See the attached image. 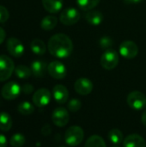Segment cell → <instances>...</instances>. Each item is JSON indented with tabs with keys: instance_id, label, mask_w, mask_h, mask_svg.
<instances>
[{
	"instance_id": "cell-30",
	"label": "cell",
	"mask_w": 146,
	"mask_h": 147,
	"mask_svg": "<svg viewBox=\"0 0 146 147\" xmlns=\"http://www.w3.org/2000/svg\"><path fill=\"white\" fill-rule=\"evenodd\" d=\"M113 44L112 42V40H110L109 38L108 37H103L101 40H100V45L102 48H105V49H109L108 47H111Z\"/></svg>"
},
{
	"instance_id": "cell-1",
	"label": "cell",
	"mask_w": 146,
	"mask_h": 147,
	"mask_svg": "<svg viewBox=\"0 0 146 147\" xmlns=\"http://www.w3.org/2000/svg\"><path fill=\"white\" fill-rule=\"evenodd\" d=\"M49 53L57 58H68L73 51V43L69 36L65 34H56L52 35L47 44Z\"/></svg>"
},
{
	"instance_id": "cell-4",
	"label": "cell",
	"mask_w": 146,
	"mask_h": 147,
	"mask_svg": "<svg viewBox=\"0 0 146 147\" xmlns=\"http://www.w3.org/2000/svg\"><path fill=\"white\" fill-rule=\"evenodd\" d=\"M14 71L15 65L13 60L6 55H0V82L8 80Z\"/></svg>"
},
{
	"instance_id": "cell-2",
	"label": "cell",
	"mask_w": 146,
	"mask_h": 147,
	"mask_svg": "<svg viewBox=\"0 0 146 147\" xmlns=\"http://www.w3.org/2000/svg\"><path fill=\"white\" fill-rule=\"evenodd\" d=\"M84 138V132L79 126L69 127L65 134V141L70 146H77L82 143Z\"/></svg>"
},
{
	"instance_id": "cell-21",
	"label": "cell",
	"mask_w": 146,
	"mask_h": 147,
	"mask_svg": "<svg viewBox=\"0 0 146 147\" xmlns=\"http://www.w3.org/2000/svg\"><path fill=\"white\" fill-rule=\"evenodd\" d=\"M12 127V119L6 112H0V130L8 132Z\"/></svg>"
},
{
	"instance_id": "cell-8",
	"label": "cell",
	"mask_w": 146,
	"mask_h": 147,
	"mask_svg": "<svg viewBox=\"0 0 146 147\" xmlns=\"http://www.w3.org/2000/svg\"><path fill=\"white\" fill-rule=\"evenodd\" d=\"M120 54L127 59H134L139 53V47L137 44L132 40H125L120 46Z\"/></svg>"
},
{
	"instance_id": "cell-12",
	"label": "cell",
	"mask_w": 146,
	"mask_h": 147,
	"mask_svg": "<svg viewBox=\"0 0 146 147\" xmlns=\"http://www.w3.org/2000/svg\"><path fill=\"white\" fill-rule=\"evenodd\" d=\"M6 47L9 52V53L15 57V58H20L24 53V47L20 40L11 37L7 40Z\"/></svg>"
},
{
	"instance_id": "cell-14",
	"label": "cell",
	"mask_w": 146,
	"mask_h": 147,
	"mask_svg": "<svg viewBox=\"0 0 146 147\" xmlns=\"http://www.w3.org/2000/svg\"><path fill=\"white\" fill-rule=\"evenodd\" d=\"M52 95L55 101L59 104H64L68 101L69 92L65 86L62 84H57L53 87Z\"/></svg>"
},
{
	"instance_id": "cell-26",
	"label": "cell",
	"mask_w": 146,
	"mask_h": 147,
	"mask_svg": "<svg viewBox=\"0 0 146 147\" xmlns=\"http://www.w3.org/2000/svg\"><path fill=\"white\" fill-rule=\"evenodd\" d=\"M17 110L22 115H29L34 113V107L32 103L28 102H22L18 105Z\"/></svg>"
},
{
	"instance_id": "cell-15",
	"label": "cell",
	"mask_w": 146,
	"mask_h": 147,
	"mask_svg": "<svg viewBox=\"0 0 146 147\" xmlns=\"http://www.w3.org/2000/svg\"><path fill=\"white\" fill-rule=\"evenodd\" d=\"M123 146L124 147H146V142L142 136L133 134L125 138Z\"/></svg>"
},
{
	"instance_id": "cell-23",
	"label": "cell",
	"mask_w": 146,
	"mask_h": 147,
	"mask_svg": "<svg viewBox=\"0 0 146 147\" xmlns=\"http://www.w3.org/2000/svg\"><path fill=\"white\" fill-rule=\"evenodd\" d=\"M108 139L114 145H120L124 140L123 134L118 128H113V129H111L109 131V133H108Z\"/></svg>"
},
{
	"instance_id": "cell-9",
	"label": "cell",
	"mask_w": 146,
	"mask_h": 147,
	"mask_svg": "<svg viewBox=\"0 0 146 147\" xmlns=\"http://www.w3.org/2000/svg\"><path fill=\"white\" fill-rule=\"evenodd\" d=\"M47 71L49 75L54 79H63L67 74L65 65L60 61H52L47 66Z\"/></svg>"
},
{
	"instance_id": "cell-27",
	"label": "cell",
	"mask_w": 146,
	"mask_h": 147,
	"mask_svg": "<svg viewBox=\"0 0 146 147\" xmlns=\"http://www.w3.org/2000/svg\"><path fill=\"white\" fill-rule=\"evenodd\" d=\"M26 139L22 134H15L11 136L9 144L13 147H22L25 144Z\"/></svg>"
},
{
	"instance_id": "cell-19",
	"label": "cell",
	"mask_w": 146,
	"mask_h": 147,
	"mask_svg": "<svg viewBox=\"0 0 146 147\" xmlns=\"http://www.w3.org/2000/svg\"><path fill=\"white\" fill-rule=\"evenodd\" d=\"M30 48L34 54L39 56L43 55L46 51V44L43 42V40L40 39H34V40H32V42L30 43Z\"/></svg>"
},
{
	"instance_id": "cell-31",
	"label": "cell",
	"mask_w": 146,
	"mask_h": 147,
	"mask_svg": "<svg viewBox=\"0 0 146 147\" xmlns=\"http://www.w3.org/2000/svg\"><path fill=\"white\" fill-rule=\"evenodd\" d=\"M34 91V87L30 84H25L22 87V92H23L26 95H29Z\"/></svg>"
},
{
	"instance_id": "cell-25",
	"label": "cell",
	"mask_w": 146,
	"mask_h": 147,
	"mask_svg": "<svg viewBox=\"0 0 146 147\" xmlns=\"http://www.w3.org/2000/svg\"><path fill=\"white\" fill-rule=\"evenodd\" d=\"M101 0H77V6L84 11H89L98 5Z\"/></svg>"
},
{
	"instance_id": "cell-24",
	"label": "cell",
	"mask_w": 146,
	"mask_h": 147,
	"mask_svg": "<svg viewBox=\"0 0 146 147\" xmlns=\"http://www.w3.org/2000/svg\"><path fill=\"white\" fill-rule=\"evenodd\" d=\"M84 147H106V143L101 136L92 135L87 140Z\"/></svg>"
},
{
	"instance_id": "cell-11",
	"label": "cell",
	"mask_w": 146,
	"mask_h": 147,
	"mask_svg": "<svg viewBox=\"0 0 146 147\" xmlns=\"http://www.w3.org/2000/svg\"><path fill=\"white\" fill-rule=\"evenodd\" d=\"M50 101H51V93L46 88L39 89L33 95V102L36 107L43 108L46 106L50 102Z\"/></svg>"
},
{
	"instance_id": "cell-36",
	"label": "cell",
	"mask_w": 146,
	"mask_h": 147,
	"mask_svg": "<svg viewBox=\"0 0 146 147\" xmlns=\"http://www.w3.org/2000/svg\"><path fill=\"white\" fill-rule=\"evenodd\" d=\"M59 147H65V146H59Z\"/></svg>"
},
{
	"instance_id": "cell-32",
	"label": "cell",
	"mask_w": 146,
	"mask_h": 147,
	"mask_svg": "<svg viewBox=\"0 0 146 147\" xmlns=\"http://www.w3.org/2000/svg\"><path fill=\"white\" fill-rule=\"evenodd\" d=\"M7 146V139L4 135L0 134V147Z\"/></svg>"
},
{
	"instance_id": "cell-35",
	"label": "cell",
	"mask_w": 146,
	"mask_h": 147,
	"mask_svg": "<svg viewBox=\"0 0 146 147\" xmlns=\"http://www.w3.org/2000/svg\"><path fill=\"white\" fill-rule=\"evenodd\" d=\"M141 120H142L143 124H144V125L146 127V110L144 112V113H143L142 117H141Z\"/></svg>"
},
{
	"instance_id": "cell-22",
	"label": "cell",
	"mask_w": 146,
	"mask_h": 147,
	"mask_svg": "<svg viewBox=\"0 0 146 147\" xmlns=\"http://www.w3.org/2000/svg\"><path fill=\"white\" fill-rule=\"evenodd\" d=\"M15 74L17 78H21V79H26L28 78L31 74H32V71L31 68L23 65H19L16 67H15Z\"/></svg>"
},
{
	"instance_id": "cell-37",
	"label": "cell",
	"mask_w": 146,
	"mask_h": 147,
	"mask_svg": "<svg viewBox=\"0 0 146 147\" xmlns=\"http://www.w3.org/2000/svg\"><path fill=\"white\" fill-rule=\"evenodd\" d=\"M114 147H118V146H114Z\"/></svg>"
},
{
	"instance_id": "cell-28",
	"label": "cell",
	"mask_w": 146,
	"mask_h": 147,
	"mask_svg": "<svg viewBox=\"0 0 146 147\" xmlns=\"http://www.w3.org/2000/svg\"><path fill=\"white\" fill-rule=\"evenodd\" d=\"M67 107H68V109H69L71 112L75 113V112L78 111V110L81 109V107H82V102H81V101H80L79 99H77V98H73V99L70 100V102H68Z\"/></svg>"
},
{
	"instance_id": "cell-7",
	"label": "cell",
	"mask_w": 146,
	"mask_h": 147,
	"mask_svg": "<svg viewBox=\"0 0 146 147\" xmlns=\"http://www.w3.org/2000/svg\"><path fill=\"white\" fill-rule=\"evenodd\" d=\"M22 92V87L15 82H9L5 84L1 90L2 96L6 100H14L19 96Z\"/></svg>"
},
{
	"instance_id": "cell-20",
	"label": "cell",
	"mask_w": 146,
	"mask_h": 147,
	"mask_svg": "<svg viewBox=\"0 0 146 147\" xmlns=\"http://www.w3.org/2000/svg\"><path fill=\"white\" fill-rule=\"evenodd\" d=\"M57 23H58V18L55 16L50 15V16H46L41 20L40 27L42 29L49 31L53 29L56 27Z\"/></svg>"
},
{
	"instance_id": "cell-6",
	"label": "cell",
	"mask_w": 146,
	"mask_h": 147,
	"mask_svg": "<svg viewBox=\"0 0 146 147\" xmlns=\"http://www.w3.org/2000/svg\"><path fill=\"white\" fill-rule=\"evenodd\" d=\"M126 101L128 105L135 110H141L146 106L145 95L138 90L129 93Z\"/></svg>"
},
{
	"instance_id": "cell-18",
	"label": "cell",
	"mask_w": 146,
	"mask_h": 147,
	"mask_svg": "<svg viewBox=\"0 0 146 147\" xmlns=\"http://www.w3.org/2000/svg\"><path fill=\"white\" fill-rule=\"evenodd\" d=\"M85 19L88 23L94 25V26H97L102 22L103 15L102 12L98 10H92L85 14Z\"/></svg>"
},
{
	"instance_id": "cell-33",
	"label": "cell",
	"mask_w": 146,
	"mask_h": 147,
	"mask_svg": "<svg viewBox=\"0 0 146 147\" xmlns=\"http://www.w3.org/2000/svg\"><path fill=\"white\" fill-rule=\"evenodd\" d=\"M5 36H6V34H5V31H4V29H3V28H2L0 27V45L4 41Z\"/></svg>"
},
{
	"instance_id": "cell-29",
	"label": "cell",
	"mask_w": 146,
	"mask_h": 147,
	"mask_svg": "<svg viewBox=\"0 0 146 147\" xmlns=\"http://www.w3.org/2000/svg\"><path fill=\"white\" fill-rule=\"evenodd\" d=\"M9 11L8 9L3 6V5H0V23H3L5 22H7V20L9 19Z\"/></svg>"
},
{
	"instance_id": "cell-34",
	"label": "cell",
	"mask_w": 146,
	"mask_h": 147,
	"mask_svg": "<svg viewBox=\"0 0 146 147\" xmlns=\"http://www.w3.org/2000/svg\"><path fill=\"white\" fill-rule=\"evenodd\" d=\"M143 0H125L126 3H141Z\"/></svg>"
},
{
	"instance_id": "cell-13",
	"label": "cell",
	"mask_w": 146,
	"mask_h": 147,
	"mask_svg": "<svg viewBox=\"0 0 146 147\" xmlns=\"http://www.w3.org/2000/svg\"><path fill=\"white\" fill-rule=\"evenodd\" d=\"M74 90L79 95L87 96L91 93L93 90V84L89 79L85 78H81L75 82Z\"/></svg>"
},
{
	"instance_id": "cell-10",
	"label": "cell",
	"mask_w": 146,
	"mask_h": 147,
	"mask_svg": "<svg viewBox=\"0 0 146 147\" xmlns=\"http://www.w3.org/2000/svg\"><path fill=\"white\" fill-rule=\"evenodd\" d=\"M52 120L54 125H56L57 127H62L66 126L70 121V115L68 110L63 107L56 108L52 112Z\"/></svg>"
},
{
	"instance_id": "cell-3",
	"label": "cell",
	"mask_w": 146,
	"mask_h": 147,
	"mask_svg": "<svg viewBox=\"0 0 146 147\" xmlns=\"http://www.w3.org/2000/svg\"><path fill=\"white\" fill-rule=\"evenodd\" d=\"M119 64V54L118 53L112 49H107L101 58V65L106 70H113Z\"/></svg>"
},
{
	"instance_id": "cell-5",
	"label": "cell",
	"mask_w": 146,
	"mask_h": 147,
	"mask_svg": "<svg viewBox=\"0 0 146 147\" xmlns=\"http://www.w3.org/2000/svg\"><path fill=\"white\" fill-rule=\"evenodd\" d=\"M80 17L81 15L77 9L73 7H68L63 9V11L60 14L59 20L63 24L71 26L77 23L79 21Z\"/></svg>"
},
{
	"instance_id": "cell-16",
	"label": "cell",
	"mask_w": 146,
	"mask_h": 147,
	"mask_svg": "<svg viewBox=\"0 0 146 147\" xmlns=\"http://www.w3.org/2000/svg\"><path fill=\"white\" fill-rule=\"evenodd\" d=\"M42 5L47 12L55 14L61 10L64 2L63 0H42Z\"/></svg>"
},
{
	"instance_id": "cell-17",
	"label": "cell",
	"mask_w": 146,
	"mask_h": 147,
	"mask_svg": "<svg viewBox=\"0 0 146 147\" xmlns=\"http://www.w3.org/2000/svg\"><path fill=\"white\" fill-rule=\"evenodd\" d=\"M30 68L32 71V74L36 78L44 77V75L47 70L46 63L43 60H34L31 64Z\"/></svg>"
}]
</instances>
